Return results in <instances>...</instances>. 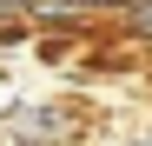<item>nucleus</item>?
Segmentation results:
<instances>
[{
	"instance_id": "7ed1b4c3",
	"label": "nucleus",
	"mask_w": 152,
	"mask_h": 146,
	"mask_svg": "<svg viewBox=\"0 0 152 146\" xmlns=\"http://www.w3.org/2000/svg\"><path fill=\"white\" fill-rule=\"evenodd\" d=\"M60 7H73V13H126V7H132V0H60Z\"/></svg>"
},
{
	"instance_id": "39448f33",
	"label": "nucleus",
	"mask_w": 152,
	"mask_h": 146,
	"mask_svg": "<svg viewBox=\"0 0 152 146\" xmlns=\"http://www.w3.org/2000/svg\"><path fill=\"white\" fill-rule=\"evenodd\" d=\"M145 133H152V126H145Z\"/></svg>"
},
{
	"instance_id": "20e7f679",
	"label": "nucleus",
	"mask_w": 152,
	"mask_h": 146,
	"mask_svg": "<svg viewBox=\"0 0 152 146\" xmlns=\"http://www.w3.org/2000/svg\"><path fill=\"white\" fill-rule=\"evenodd\" d=\"M113 146H152V133H119Z\"/></svg>"
},
{
	"instance_id": "f257e3e1",
	"label": "nucleus",
	"mask_w": 152,
	"mask_h": 146,
	"mask_svg": "<svg viewBox=\"0 0 152 146\" xmlns=\"http://www.w3.org/2000/svg\"><path fill=\"white\" fill-rule=\"evenodd\" d=\"M0 133L13 146H66L73 139V106H60V100H13L0 113Z\"/></svg>"
},
{
	"instance_id": "f03ea898",
	"label": "nucleus",
	"mask_w": 152,
	"mask_h": 146,
	"mask_svg": "<svg viewBox=\"0 0 152 146\" xmlns=\"http://www.w3.org/2000/svg\"><path fill=\"white\" fill-rule=\"evenodd\" d=\"M119 27L132 33V40H152V0H132V7L119 13Z\"/></svg>"
}]
</instances>
